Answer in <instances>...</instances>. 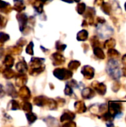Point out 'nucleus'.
Segmentation results:
<instances>
[{
    "label": "nucleus",
    "mask_w": 126,
    "mask_h": 127,
    "mask_svg": "<svg viewBox=\"0 0 126 127\" xmlns=\"http://www.w3.org/2000/svg\"><path fill=\"white\" fill-rule=\"evenodd\" d=\"M107 71L108 74L115 80H117L122 76V68L119 62L116 60H109L107 65Z\"/></svg>",
    "instance_id": "1"
},
{
    "label": "nucleus",
    "mask_w": 126,
    "mask_h": 127,
    "mask_svg": "<svg viewBox=\"0 0 126 127\" xmlns=\"http://www.w3.org/2000/svg\"><path fill=\"white\" fill-rule=\"evenodd\" d=\"M97 33L102 39H108L114 33L113 28L105 24H100L97 27Z\"/></svg>",
    "instance_id": "2"
}]
</instances>
